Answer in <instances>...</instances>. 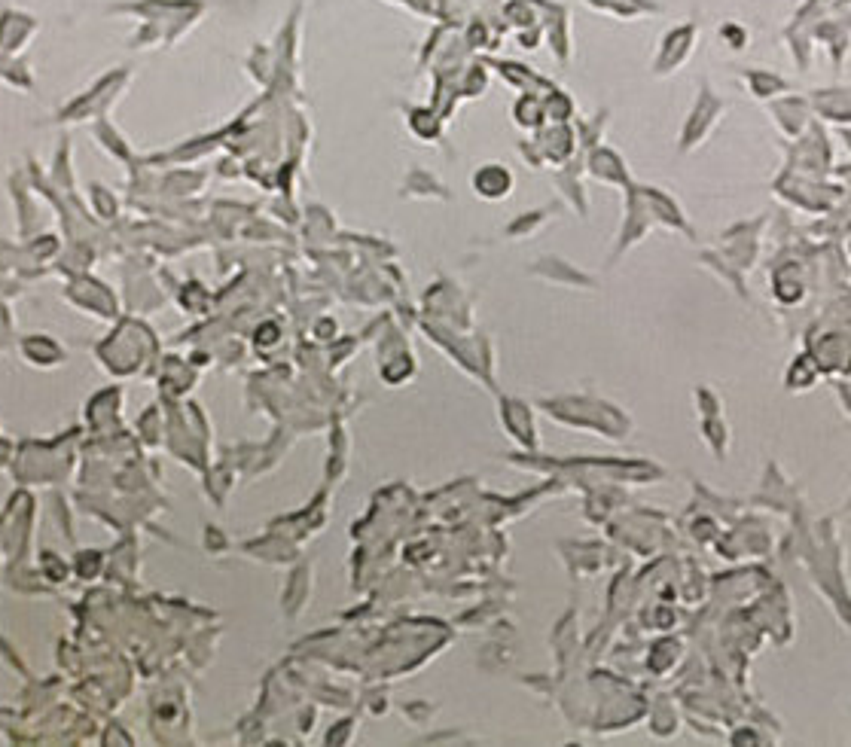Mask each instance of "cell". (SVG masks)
Wrapping results in <instances>:
<instances>
[{
    "label": "cell",
    "mask_w": 851,
    "mask_h": 747,
    "mask_svg": "<svg viewBox=\"0 0 851 747\" xmlns=\"http://www.w3.org/2000/svg\"><path fill=\"white\" fill-rule=\"evenodd\" d=\"M696 40H699V28L696 22H684V25H675L672 31H668L659 43V52H656V61H653V71L668 77L672 71H678L684 61L693 55L696 49Z\"/></svg>",
    "instance_id": "6da1fadb"
},
{
    "label": "cell",
    "mask_w": 851,
    "mask_h": 747,
    "mask_svg": "<svg viewBox=\"0 0 851 747\" xmlns=\"http://www.w3.org/2000/svg\"><path fill=\"white\" fill-rule=\"evenodd\" d=\"M720 113H723V104L717 101V95H714L711 89L702 86V95H699V101H696L690 119H687V132H684V138H681V150H693V144H699V141L711 132L714 119H717Z\"/></svg>",
    "instance_id": "7a4b0ae2"
},
{
    "label": "cell",
    "mask_w": 851,
    "mask_h": 747,
    "mask_svg": "<svg viewBox=\"0 0 851 747\" xmlns=\"http://www.w3.org/2000/svg\"><path fill=\"white\" fill-rule=\"evenodd\" d=\"M473 190H476L479 199L501 202V199H507V193L513 190V174H510V168L501 165V162L479 165L476 174H473Z\"/></svg>",
    "instance_id": "3957f363"
},
{
    "label": "cell",
    "mask_w": 851,
    "mask_h": 747,
    "mask_svg": "<svg viewBox=\"0 0 851 747\" xmlns=\"http://www.w3.org/2000/svg\"><path fill=\"white\" fill-rule=\"evenodd\" d=\"M592 10L614 16V19H638V16H653L662 13V7L656 0H583Z\"/></svg>",
    "instance_id": "277c9868"
},
{
    "label": "cell",
    "mask_w": 851,
    "mask_h": 747,
    "mask_svg": "<svg viewBox=\"0 0 851 747\" xmlns=\"http://www.w3.org/2000/svg\"><path fill=\"white\" fill-rule=\"evenodd\" d=\"M592 171H595V177L611 180V183H623V180H626V165H623L620 156L611 153V150H598V153L592 156Z\"/></svg>",
    "instance_id": "5b68a950"
},
{
    "label": "cell",
    "mask_w": 851,
    "mask_h": 747,
    "mask_svg": "<svg viewBox=\"0 0 851 747\" xmlns=\"http://www.w3.org/2000/svg\"><path fill=\"white\" fill-rule=\"evenodd\" d=\"M717 37H720L726 46H733L736 52L748 46V31H745V25H742V22H723V25H720V31H717Z\"/></svg>",
    "instance_id": "8992f818"
},
{
    "label": "cell",
    "mask_w": 851,
    "mask_h": 747,
    "mask_svg": "<svg viewBox=\"0 0 851 747\" xmlns=\"http://www.w3.org/2000/svg\"><path fill=\"white\" fill-rule=\"evenodd\" d=\"M748 86L754 95H769L772 89H784V83L772 77L769 71H748Z\"/></svg>",
    "instance_id": "52a82bcc"
}]
</instances>
